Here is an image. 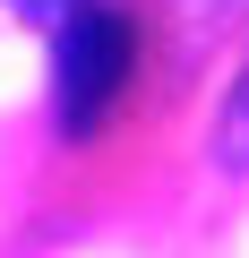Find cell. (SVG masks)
<instances>
[{
	"instance_id": "1",
	"label": "cell",
	"mask_w": 249,
	"mask_h": 258,
	"mask_svg": "<svg viewBox=\"0 0 249 258\" xmlns=\"http://www.w3.org/2000/svg\"><path fill=\"white\" fill-rule=\"evenodd\" d=\"M138 69V26L103 9V0H69L60 43H52V103H60V138H95L112 120L120 86Z\"/></svg>"
},
{
	"instance_id": "3",
	"label": "cell",
	"mask_w": 249,
	"mask_h": 258,
	"mask_svg": "<svg viewBox=\"0 0 249 258\" xmlns=\"http://www.w3.org/2000/svg\"><path fill=\"white\" fill-rule=\"evenodd\" d=\"M9 9H26V18H52V9H69V0H9Z\"/></svg>"
},
{
	"instance_id": "2",
	"label": "cell",
	"mask_w": 249,
	"mask_h": 258,
	"mask_svg": "<svg viewBox=\"0 0 249 258\" xmlns=\"http://www.w3.org/2000/svg\"><path fill=\"white\" fill-rule=\"evenodd\" d=\"M206 155H215L223 172H249V69L232 78V95H223V112H215V129H206Z\"/></svg>"
}]
</instances>
